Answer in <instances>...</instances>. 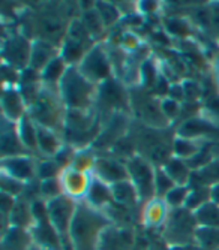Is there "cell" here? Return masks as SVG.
Masks as SVG:
<instances>
[{
	"label": "cell",
	"instance_id": "44",
	"mask_svg": "<svg viewBox=\"0 0 219 250\" xmlns=\"http://www.w3.org/2000/svg\"><path fill=\"white\" fill-rule=\"evenodd\" d=\"M24 189H26L24 183H21V181H18V180H15L6 174H2V193L18 198L21 193L24 192Z\"/></svg>",
	"mask_w": 219,
	"mask_h": 250
},
{
	"label": "cell",
	"instance_id": "46",
	"mask_svg": "<svg viewBox=\"0 0 219 250\" xmlns=\"http://www.w3.org/2000/svg\"><path fill=\"white\" fill-rule=\"evenodd\" d=\"M183 87V93H185V98L188 101H195L201 95V90H200V85L197 84L195 81H185L182 84Z\"/></svg>",
	"mask_w": 219,
	"mask_h": 250
},
{
	"label": "cell",
	"instance_id": "26",
	"mask_svg": "<svg viewBox=\"0 0 219 250\" xmlns=\"http://www.w3.org/2000/svg\"><path fill=\"white\" fill-rule=\"evenodd\" d=\"M110 188H111V195H113L114 202L119 204V206H123V207L131 208V210H135L138 204H141L138 192L134 188V185L131 183V180L120 181V183H116Z\"/></svg>",
	"mask_w": 219,
	"mask_h": 250
},
{
	"label": "cell",
	"instance_id": "36",
	"mask_svg": "<svg viewBox=\"0 0 219 250\" xmlns=\"http://www.w3.org/2000/svg\"><path fill=\"white\" fill-rule=\"evenodd\" d=\"M209 201H210V188H206V186L194 188L189 190L188 199L185 202V208H188L189 211L194 213L195 210H198L201 206H204V204Z\"/></svg>",
	"mask_w": 219,
	"mask_h": 250
},
{
	"label": "cell",
	"instance_id": "45",
	"mask_svg": "<svg viewBox=\"0 0 219 250\" xmlns=\"http://www.w3.org/2000/svg\"><path fill=\"white\" fill-rule=\"evenodd\" d=\"M161 106H162V111H164V116L170 122L180 116V104L176 102V101H173L170 98H164L161 101Z\"/></svg>",
	"mask_w": 219,
	"mask_h": 250
},
{
	"label": "cell",
	"instance_id": "1",
	"mask_svg": "<svg viewBox=\"0 0 219 250\" xmlns=\"http://www.w3.org/2000/svg\"><path fill=\"white\" fill-rule=\"evenodd\" d=\"M111 225L102 210L78 201L68 235V250H98L102 232Z\"/></svg>",
	"mask_w": 219,
	"mask_h": 250
},
{
	"label": "cell",
	"instance_id": "11",
	"mask_svg": "<svg viewBox=\"0 0 219 250\" xmlns=\"http://www.w3.org/2000/svg\"><path fill=\"white\" fill-rule=\"evenodd\" d=\"M47 204V214L48 220L53 225V228L57 231L60 235L65 250H68V235H69V228L71 222L75 213L77 202L66 195H60L59 198L45 201Z\"/></svg>",
	"mask_w": 219,
	"mask_h": 250
},
{
	"label": "cell",
	"instance_id": "20",
	"mask_svg": "<svg viewBox=\"0 0 219 250\" xmlns=\"http://www.w3.org/2000/svg\"><path fill=\"white\" fill-rule=\"evenodd\" d=\"M0 146H2V159L24 156L27 150L21 144L20 136L17 132V123H12L6 119L2 120V138H0Z\"/></svg>",
	"mask_w": 219,
	"mask_h": 250
},
{
	"label": "cell",
	"instance_id": "14",
	"mask_svg": "<svg viewBox=\"0 0 219 250\" xmlns=\"http://www.w3.org/2000/svg\"><path fill=\"white\" fill-rule=\"evenodd\" d=\"M59 180H60V185H62L63 195H66L68 198L78 202V201L86 199L87 192H89L90 185H92L93 174L92 172H83V171H78L72 167H68V168L62 169Z\"/></svg>",
	"mask_w": 219,
	"mask_h": 250
},
{
	"label": "cell",
	"instance_id": "52",
	"mask_svg": "<svg viewBox=\"0 0 219 250\" xmlns=\"http://www.w3.org/2000/svg\"><path fill=\"white\" fill-rule=\"evenodd\" d=\"M215 78H216V83L219 85V56L216 57V62H215Z\"/></svg>",
	"mask_w": 219,
	"mask_h": 250
},
{
	"label": "cell",
	"instance_id": "21",
	"mask_svg": "<svg viewBox=\"0 0 219 250\" xmlns=\"http://www.w3.org/2000/svg\"><path fill=\"white\" fill-rule=\"evenodd\" d=\"M218 130V126L212 123L209 119H200V117H192L185 120L176 130V136L186 140H200L203 136H209Z\"/></svg>",
	"mask_w": 219,
	"mask_h": 250
},
{
	"label": "cell",
	"instance_id": "13",
	"mask_svg": "<svg viewBox=\"0 0 219 250\" xmlns=\"http://www.w3.org/2000/svg\"><path fill=\"white\" fill-rule=\"evenodd\" d=\"M30 53L32 42L23 33L11 35L3 43V63L21 72L29 67Z\"/></svg>",
	"mask_w": 219,
	"mask_h": 250
},
{
	"label": "cell",
	"instance_id": "49",
	"mask_svg": "<svg viewBox=\"0 0 219 250\" xmlns=\"http://www.w3.org/2000/svg\"><path fill=\"white\" fill-rule=\"evenodd\" d=\"M210 15H212V26H213V30L218 32V35H219V3L213 5V8L210 9Z\"/></svg>",
	"mask_w": 219,
	"mask_h": 250
},
{
	"label": "cell",
	"instance_id": "9",
	"mask_svg": "<svg viewBox=\"0 0 219 250\" xmlns=\"http://www.w3.org/2000/svg\"><path fill=\"white\" fill-rule=\"evenodd\" d=\"M78 71L84 78H87L90 83L99 85L108 78H111V57L110 53L102 47L101 43L93 45V47L87 51L77 66Z\"/></svg>",
	"mask_w": 219,
	"mask_h": 250
},
{
	"label": "cell",
	"instance_id": "42",
	"mask_svg": "<svg viewBox=\"0 0 219 250\" xmlns=\"http://www.w3.org/2000/svg\"><path fill=\"white\" fill-rule=\"evenodd\" d=\"M62 172V167L54 161H42L36 165V177L39 181L48 180V178H57Z\"/></svg>",
	"mask_w": 219,
	"mask_h": 250
},
{
	"label": "cell",
	"instance_id": "28",
	"mask_svg": "<svg viewBox=\"0 0 219 250\" xmlns=\"http://www.w3.org/2000/svg\"><path fill=\"white\" fill-rule=\"evenodd\" d=\"M162 169L167 172V175L173 180V183L176 186H188L189 185L192 171L183 159L173 156L170 161L162 167Z\"/></svg>",
	"mask_w": 219,
	"mask_h": 250
},
{
	"label": "cell",
	"instance_id": "18",
	"mask_svg": "<svg viewBox=\"0 0 219 250\" xmlns=\"http://www.w3.org/2000/svg\"><path fill=\"white\" fill-rule=\"evenodd\" d=\"M36 162L27 154L2 159V174H6L21 183H29L36 177Z\"/></svg>",
	"mask_w": 219,
	"mask_h": 250
},
{
	"label": "cell",
	"instance_id": "50",
	"mask_svg": "<svg viewBox=\"0 0 219 250\" xmlns=\"http://www.w3.org/2000/svg\"><path fill=\"white\" fill-rule=\"evenodd\" d=\"M210 201L219 206V183L210 188Z\"/></svg>",
	"mask_w": 219,
	"mask_h": 250
},
{
	"label": "cell",
	"instance_id": "29",
	"mask_svg": "<svg viewBox=\"0 0 219 250\" xmlns=\"http://www.w3.org/2000/svg\"><path fill=\"white\" fill-rule=\"evenodd\" d=\"M17 132H18L21 144L24 146V148L27 151L38 150V132H36V125L29 117L27 112L17 123Z\"/></svg>",
	"mask_w": 219,
	"mask_h": 250
},
{
	"label": "cell",
	"instance_id": "39",
	"mask_svg": "<svg viewBox=\"0 0 219 250\" xmlns=\"http://www.w3.org/2000/svg\"><path fill=\"white\" fill-rule=\"evenodd\" d=\"M95 9L98 11V14L101 17L102 22L105 24V27L113 26L120 17V9H117L113 3L98 2V3H95Z\"/></svg>",
	"mask_w": 219,
	"mask_h": 250
},
{
	"label": "cell",
	"instance_id": "22",
	"mask_svg": "<svg viewBox=\"0 0 219 250\" xmlns=\"http://www.w3.org/2000/svg\"><path fill=\"white\" fill-rule=\"evenodd\" d=\"M60 54V50L54 45L48 43V42H44L39 39H35L32 42V53H30V63L29 67L36 72H42L45 69V66L56 59Z\"/></svg>",
	"mask_w": 219,
	"mask_h": 250
},
{
	"label": "cell",
	"instance_id": "5",
	"mask_svg": "<svg viewBox=\"0 0 219 250\" xmlns=\"http://www.w3.org/2000/svg\"><path fill=\"white\" fill-rule=\"evenodd\" d=\"M101 116L96 109L92 111H71L66 112L63 127V141L72 148H84L96 141L101 133Z\"/></svg>",
	"mask_w": 219,
	"mask_h": 250
},
{
	"label": "cell",
	"instance_id": "33",
	"mask_svg": "<svg viewBox=\"0 0 219 250\" xmlns=\"http://www.w3.org/2000/svg\"><path fill=\"white\" fill-rule=\"evenodd\" d=\"M195 244L204 250H219V228L198 226L195 234Z\"/></svg>",
	"mask_w": 219,
	"mask_h": 250
},
{
	"label": "cell",
	"instance_id": "25",
	"mask_svg": "<svg viewBox=\"0 0 219 250\" xmlns=\"http://www.w3.org/2000/svg\"><path fill=\"white\" fill-rule=\"evenodd\" d=\"M33 246V238L30 231L9 226L6 231H3L2 237V250H30Z\"/></svg>",
	"mask_w": 219,
	"mask_h": 250
},
{
	"label": "cell",
	"instance_id": "8",
	"mask_svg": "<svg viewBox=\"0 0 219 250\" xmlns=\"http://www.w3.org/2000/svg\"><path fill=\"white\" fill-rule=\"evenodd\" d=\"M125 164L128 168L129 180L137 189L141 204H146L147 201L155 198L156 196V189H155L156 168L138 154L125 161Z\"/></svg>",
	"mask_w": 219,
	"mask_h": 250
},
{
	"label": "cell",
	"instance_id": "3",
	"mask_svg": "<svg viewBox=\"0 0 219 250\" xmlns=\"http://www.w3.org/2000/svg\"><path fill=\"white\" fill-rule=\"evenodd\" d=\"M66 112L68 108L59 93V88L47 84L41 85L36 101L32 106L27 108V114L35 122V125L59 133L62 138Z\"/></svg>",
	"mask_w": 219,
	"mask_h": 250
},
{
	"label": "cell",
	"instance_id": "41",
	"mask_svg": "<svg viewBox=\"0 0 219 250\" xmlns=\"http://www.w3.org/2000/svg\"><path fill=\"white\" fill-rule=\"evenodd\" d=\"M165 30L170 35L179 36V38H188L192 33L191 24L186 20H182V18H168L165 21Z\"/></svg>",
	"mask_w": 219,
	"mask_h": 250
},
{
	"label": "cell",
	"instance_id": "27",
	"mask_svg": "<svg viewBox=\"0 0 219 250\" xmlns=\"http://www.w3.org/2000/svg\"><path fill=\"white\" fill-rule=\"evenodd\" d=\"M36 132H38V151L47 157H54L63 147L62 144L63 138L59 133L45 127H41L38 125H36Z\"/></svg>",
	"mask_w": 219,
	"mask_h": 250
},
{
	"label": "cell",
	"instance_id": "37",
	"mask_svg": "<svg viewBox=\"0 0 219 250\" xmlns=\"http://www.w3.org/2000/svg\"><path fill=\"white\" fill-rule=\"evenodd\" d=\"M198 151H200V146L197 144V141L176 136V140H174V147H173V153L176 157L188 161V159L194 157Z\"/></svg>",
	"mask_w": 219,
	"mask_h": 250
},
{
	"label": "cell",
	"instance_id": "43",
	"mask_svg": "<svg viewBox=\"0 0 219 250\" xmlns=\"http://www.w3.org/2000/svg\"><path fill=\"white\" fill-rule=\"evenodd\" d=\"M176 188V185L173 183V180L167 175V172L162 169V167L156 168V177H155V189H156V196L165 198V195Z\"/></svg>",
	"mask_w": 219,
	"mask_h": 250
},
{
	"label": "cell",
	"instance_id": "12",
	"mask_svg": "<svg viewBox=\"0 0 219 250\" xmlns=\"http://www.w3.org/2000/svg\"><path fill=\"white\" fill-rule=\"evenodd\" d=\"M96 108L104 112H110V116L116 114V112H125L123 109L129 108V93H125V90L116 80L108 78L98 85L95 109Z\"/></svg>",
	"mask_w": 219,
	"mask_h": 250
},
{
	"label": "cell",
	"instance_id": "19",
	"mask_svg": "<svg viewBox=\"0 0 219 250\" xmlns=\"http://www.w3.org/2000/svg\"><path fill=\"white\" fill-rule=\"evenodd\" d=\"M2 112L3 119L12 123H18L20 119L27 112V106L18 87H5L2 93Z\"/></svg>",
	"mask_w": 219,
	"mask_h": 250
},
{
	"label": "cell",
	"instance_id": "10",
	"mask_svg": "<svg viewBox=\"0 0 219 250\" xmlns=\"http://www.w3.org/2000/svg\"><path fill=\"white\" fill-rule=\"evenodd\" d=\"M35 33L39 41L48 42L60 50L62 43L66 38L69 22L66 24L65 18L60 12H56L54 9H44L33 21Z\"/></svg>",
	"mask_w": 219,
	"mask_h": 250
},
{
	"label": "cell",
	"instance_id": "7",
	"mask_svg": "<svg viewBox=\"0 0 219 250\" xmlns=\"http://www.w3.org/2000/svg\"><path fill=\"white\" fill-rule=\"evenodd\" d=\"M198 223L195 216L188 208H173L170 210L168 219L161 229V238L168 247H185L195 244V234Z\"/></svg>",
	"mask_w": 219,
	"mask_h": 250
},
{
	"label": "cell",
	"instance_id": "15",
	"mask_svg": "<svg viewBox=\"0 0 219 250\" xmlns=\"http://www.w3.org/2000/svg\"><path fill=\"white\" fill-rule=\"evenodd\" d=\"M137 247V237L134 228L110 225L102 232L98 250H134Z\"/></svg>",
	"mask_w": 219,
	"mask_h": 250
},
{
	"label": "cell",
	"instance_id": "35",
	"mask_svg": "<svg viewBox=\"0 0 219 250\" xmlns=\"http://www.w3.org/2000/svg\"><path fill=\"white\" fill-rule=\"evenodd\" d=\"M66 38H69V39L81 43L83 47L87 48V50H90L93 47V45H90L92 41H93V38L90 36V33L87 32V29L84 27L83 21L78 20V18H74V20L69 21V27H68Z\"/></svg>",
	"mask_w": 219,
	"mask_h": 250
},
{
	"label": "cell",
	"instance_id": "30",
	"mask_svg": "<svg viewBox=\"0 0 219 250\" xmlns=\"http://www.w3.org/2000/svg\"><path fill=\"white\" fill-rule=\"evenodd\" d=\"M68 64L65 63V60L60 57V54L53 59L47 66L45 69L41 72V81L42 84H47V85H53V87H57V84L60 83V80L63 78L65 72L68 69Z\"/></svg>",
	"mask_w": 219,
	"mask_h": 250
},
{
	"label": "cell",
	"instance_id": "4",
	"mask_svg": "<svg viewBox=\"0 0 219 250\" xmlns=\"http://www.w3.org/2000/svg\"><path fill=\"white\" fill-rule=\"evenodd\" d=\"M59 93L71 111H92L98 99V85L81 75L77 66H69L57 84Z\"/></svg>",
	"mask_w": 219,
	"mask_h": 250
},
{
	"label": "cell",
	"instance_id": "16",
	"mask_svg": "<svg viewBox=\"0 0 219 250\" xmlns=\"http://www.w3.org/2000/svg\"><path fill=\"white\" fill-rule=\"evenodd\" d=\"M92 174L101 181H104V183H107L108 186H113L116 183H120V181L129 180L126 164L113 157L96 156Z\"/></svg>",
	"mask_w": 219,
	"mask_h": 250
},
{
	"label": "cell",
	"instance_id": "2",
	"mask_svg": "<svg viewBox=\"0 0 219 250\" xmlns=\"http://www.w3.org/2000/svg\"><path fill=\"white\" fill-rule=\"evenodd\" d=\"M129 136L132 138L135 151L155 168L164 167L174 156V136L168 129H155L138 122L131 123Z\"/></svg>",
	"mask_w": 219,
	"mask_h": 250
},
{
	"label": "cell",
	"instance_id": "34",
	"mask_svg": "<svg viewBox=\"0 0 219 250\" xmlns=\"http://www.w3.org/2000/svg\"><path fill=\"white\" fill-rule=\"evenodd\" d=\"M80 20L83 21L84 27L87 29V32L90 33V36L93 39L95 38H99L104 33V30H105V24L102 22L98 11L95 9V5H93L92 9H84L81 12V18Z\"/></svg>",
	"mask_w": 219,
	"mask_h": 250
},
{
	"label": "cell",
	"instance_id": "48",
	"mask_svg": "<svg viewBox=\"0 0 219 250\" xmlns=\"http://www.w3.org/2000/svg\"><path fill=\"white\" fill-rule=\"evenodd\" d=\"M122 45L128 50H137L138 48V41L132 33H126L122 39Z\"/></svg>",
	"mask_w": 219,
	"mask_h": 250
},
{
	"label": "cell",
	"instance_id": "47",
	"mask_svg": "<svg viewBox=\"0 0 219 250\" xmlns=\"http://www.w3.org/2000/svg\"><path fill=\"white\" fill-rule=\"evenodd\" d=\"M170 99L176 101V102H180L182 99H185V93H183V87L182 84H174V85H170V90H168V96Z\"/></svg>",
	"mask_w": 219,
	"mask_h": 250
},
{
	"label": "cell",
	"instance_id": "6",
	"mask_svg": "<svg viewBox=\"0 0 219 250\" xmlns=\"http://www.w3.org/2000/svg\"><path fill=\"white\" fill-rule=\"evenodd\" d=\"M161 101L155 93H150L147 88L137 85L129 92V109L134 114L135 122L155 127L168 129L170 120L164 116Z\"/></svg>",
	"mask_w": 219,
	"mask_h": 250
},
{
	"label": "cell",
	"instance_id": "31",
	"mask_svg": "<svg viewBox=\"0 0 219 250\" xmlns=\"http://www.w3.org/2000/svg\"><path fill=\"white\" fill-rule=\"evenodd\" d=\"M87 51L89 50L84 48L81 43H78L69 38H65L62 47H60V57L65 60V63L68 66H78Z\"/></svg>",
	"mask_w": 219,
	"mask_h": 250
},
{
	"label": "cell",
	"instance_id": "40",
	"mask_svg": "<svg viewBox=\"0 0 219 250\" xmlns=\"http://www.w3.org/2000/svg\"><path fill=\"white\" fill-rule=\"evenodd\" d=\"M39 193L45 201H50V199H54V198H59L60 195H63L59 177L39 181Z\"/></svg>",
	"mask_w": 219,
	"mask_h": 250
},
{
	"label": "cell",
	"instance_id": "23",
	"mask_svg": "<svg viewBox=\"0 0 219 250\" xmlns=\"http://www.w3.org/2000/svg\"><path fill=\"white\" fill-rule=\"evenodd\" d=\"M84 201L89 202L92 207L104 211L110 206V204L114 202L113 195H111V188L93 175L90 189H89V192H87V196H86Z\"/></svg>",
	"mask_w": 219,
	"mask_h": 250
},
{
	"label": "cell",
	"instance_id": "38",
	"mask_svg": "<svg viewBox=\"0 0 219 250\" xmlns=\"http://www.w3.org/2000/svg\"><path fill=\"white\" fill-rule=\"evenodd\" d=\"M189 190H191L189 186H176L165 195L164 199L171 210L173 208H182V207H185V202L188 199Z\"/></svg>",
	"mask_w": 219,
	"mask_h": 250
},
{
	"label": "cell",
	"instance_id": "51",
	"mask_svg": "<svg viewBox=\"0 0 219 250\" xmlns=\"http://www.w3.org/2000/svg\"><path fill=\"white\" fill-rule=\"evenodd\" d=\"M167 250H204V249L194 244V246H185V247H168Z\"/></svg>",
	"mask_w": 219,
	"mask_h": 250
},
{
	"label": "cell",
	"instance_id": "32",
	"mask_svg": "<svg viewBox=\"0 0 219 250\" xmlns=\"http://www.w3.org/2000/svg\"><path fill=\"white\" fill-rule=\"evenodd\" d=\"M195 220L198 226H209V228H219V206L212 201L206 202L198 210L194 211Z\"/></svg>",
	"mask_w": 219,
	"mask_h": 250
},
{
	"label": "cell",
	"instance_id": "17",
	"mask_svg": "<svg viewBox=\"0 0 219 250\" xmlns=\"http://www.w3.org/2000/svg\"><path fill=\"white\" fill-rule=\"evenodd\" d=\"M170 207L165 202L164 198L155 196L153 199L143 204V211H141V223L146 229L152 231H161L168 219Z\"/></svg>",
	"mask_w": 219,
	"mask_h": 250
},
{
	"label": "cell",
	"instance_id": "24",
	"mask_svg": "<svg viewBox=\"0 0 219 250\" xmlns=\"http://www.w3.org/2000/svg\"><path fill=\"white\" fill-rule=\"evenodd\" d=\"M33 225H35V217L32 211V204L27 199L17 198L15 207L8 220V228L9 226H15V228L30 231L33 228Z\"/></svg>",
	"mask_w": 219,
	"mask_h": 250
}]
</instances>
